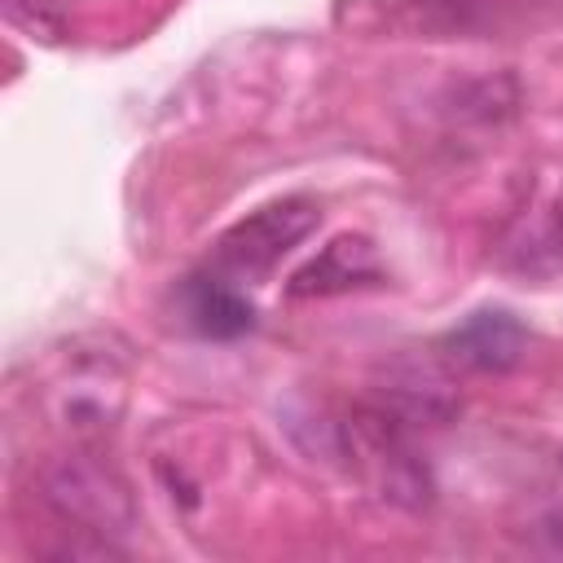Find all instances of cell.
Returning a JSON list of instances; mask_svg holds the SVG:
<instances>
[{
    "instance_id": "cell-1",
    "label": "cell",
    "mask_w": 563,
    "mask_h": 563,
    "mask_svg": "<svg viewBox=\"0 0 563 563\" xmlns=\"http://www.w3.org/2000/svg\"><path fill=\"white\" fill-rule=\"evenodd\" d=\"M40 497L88 537H119L136 519L132 493L119 479V471L88 453H66L48 462L40 475Z\"/></svg>"
},
{
    "instance_id": "cell-2",
    "label": "cell",
    "mask_w": 563,
    "mask_h": 563,
    "mask_svg": "<svg viewBox=\"0 0 563 563\" xmlns=\"http://www.w3.org/2000/svg\"><path fill=\"white\" fill-rule=\"evenodd\" d=\"M317 229V202L312 198H282L246 220H238L220 242H216V273L229 282L260 277L268 273L286 251H295L308 233Z\"/></svg>"
},
{
    "instance_id": "cell-3",
    "label": "cell",
    "mask_w": 563,
    "mask_h": 563,
    "mask_svg": "<svg viewBox=\"0 0 563 563\" xmlns=\"http://www.w3.org/2000/svg\"><path fill=\"white\" fill-rule=\"evenodd\" d=\"M123 409V378L110 361H75L53 383V418L75 435L110 431Z\"/></svg>"
},
{
    "instance_id": "cell-4",
    "label": "cell",
    "mask_w": 563,
    "mask_h": 563,
    "mask_svg": "<svg viewBox=\"0 0 563 563\" xmlns=\"http://www.w3.org/2000/svg\"><path fill=\"white\" fill-rule=\"evenodd\" d=\"M378 282V255L369 246V238L361 233H339L334 242H325L295 277H290V295H343L356 286H374Z\"/></svg>"
},
{
    "instance_id": "cell-5",
    "label": "cell",
    "mask_w": 563,
    "mask_h": 563,
    "mask_svg": "<svg viewBox=\"0 0 563 563\" xmlns=\"http://www.w3.org/2000/svg\"><path fill=\"white\" fill-rule=\"evenodd\" d=\"M449 356L457 365H471V369H484V374H501L510 365H519L523 347H528V334L523 325L501 312V308H484L475 317H466L449 339H444Z\"/></svg>"
},
{
    "instance_id": "cell-6",
    "label": "cell",
    "mask_w": 563,
    "mask_h": 563,
    "mask_svg": "<svg viewBox=\"0 0 563 563\" xmlns=\"http://www.w3.org/2000/svg\"><path fill=\"white\" fill-rule=\"evenodd\" d=\"M185 317L202 339H238L255 325V308L251 299L220 273H202L189 277L185 286Z\"/></svg>"
},
{
    "instance_id": "cell-7",
    "label": "cell",
    "mask_w": 563,
    "mask_h": 563,
    "mask_svg": "<svg viewBox=\"0 0 563 563\" xmlns=\"http://www.w3.org/2000/svg\"><path fill=\"white\" fill-rule=\"evenodd\" d=\"M409 9V26L422 31H479V26H497L501 13L510 9V0H391Z\"/></svg>"
},
{
    "instance_id": "cell-8",
    "label": "cell",
    "mask_w": 563,
    "mask_h": 563,
    "mask_svg": "<svg viewBox=\"0 0 563 563\" xmlns=\"http://www.w3.org/2000/svg\"><path fill=\"white\" fill-rule=\"evenodd\" d=\"M559 224H563V194H559Z\"/></svg>"
},
{
    "instance_id": "cell-9",
    "label": "cell",
    "mask_w": 563,
    "mask_h": 563,
    "mask_svg": "<svg viewBox=\"0 0 563 563\" xmlns=\"http://www.w3.org/2000/svg\"><path fill=\"white\" fill-rule=\"evenodd\" d=\"M559 462H563V453H559Z\"/></svg>"
}]
</instances>
